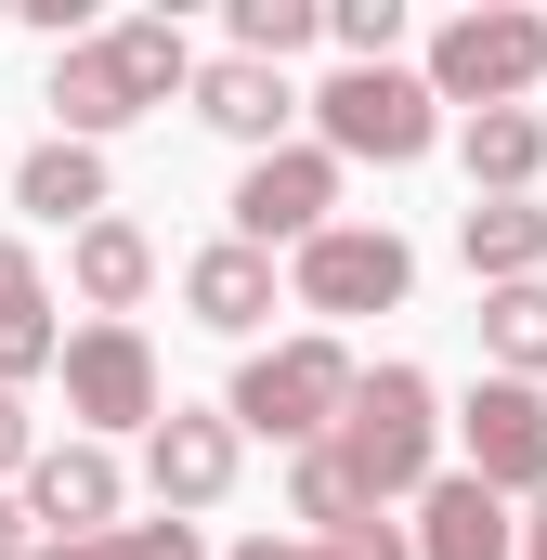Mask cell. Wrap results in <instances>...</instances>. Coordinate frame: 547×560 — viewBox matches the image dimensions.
<instances>
[{"label":"cell","instance_id":"1","mask_svg":"<svg viewBox=\"0 0 547 560\" xmlns=\"http://www.w3.org/2000/svg\"><path fill=\"white\" fill-rule=\"evenodd\" d=\"M170 92H196V39H183L170 13H131V26H105V39H66L39 105H53L66 143H105V131H131L143 105H170Z\"/></svg>","mask_w":547,"mask_h":560},{"label":"cell","instance_id":"2","mask_svg":"<svg viewBox=\"0 0 547 560\" xmlns=\"http://www.w3.org/2000/svg\"><path fill=\"white\" fill-rule=\"evenodd\" d=\"M352 392H365V365H352L339 339H274V352H248V365H235L222 418L261 430V443H287V456H313V443H339Z\"/></svg>","mask_w":547,"mask_h":560},{"label":"cell","instance_id":"3","mask_svg":"<svg viewBox=\"0 0 547 560\" xmlns=\"http://www.w3.org/2000/svg\"><path fill=\"white\" fill-rule=\"evenodd\" d=\"M339 456H352V482H365L379 509H392V495H430V482H443V469H430V456H443V392H430L417 365H379V378L352 392V418H339Z\"/></svg>","mask_w":547,"mask_h":560},{"label":"cell","instance_id":"4","mask_svg":"<svg viewBox=\"0 0 547 560\" xmlns=\"http://www.w3.org/2000/svg\"><path fill=\"white\" fill-rule=\"evenodd\" d=\"M535 79H547V13H522V0H482V13H443V26H430V92H443V105L496 118V105H522Z\"/></svg>","mask_w":547,"mask_h":560},{"label":"cell","instance_id":"5","mask_svg":"<svg viewBox=\"0 0 547 560\" xmlns=\"http://www.w3.org/2000/svg\"><path fill=\"white\" fill-rule=\"evenodd\" d=\"M443 92L430 79H405V66H339L326 92H313V118H326V156H379V170H417L430 156V118Z\"/></svg>","mask_w":547,"mask_h":560},{"label":"cell","instance_id":"6","mask_svg":"<svg viewBox=\"0 0 547 560\" xmlns=\"http://www.w3.org/2000/svg\"><path fill=\"white\" fill-rule=\"evenodd\" d=\"M66 418L92 430H156L170 418V378H156V339L143 326H66Z\"/></svg>","mask_w":547,"mask_h":560},{"label":"cell","instance_id":"7","mask_svg":"<svg viewBox=\"0 0 547 560\" xmlns=\"http://www.w3.org/2000/svg\"><path fill=\"white\" fill-rule=\"evenodd\" d=\"M326 222H339V156H326V143L248 156V183H235V235H248V248H313Z\"/></svg>","mask_w":547,"mask_h":560},{"label":"cell","instance_id":"8","mask_svg":"<svg viewBox=\"0 0 547 560\" xmlns=\"http://www.w3.org/2000/svg\"><path fill=\"white\" fill-rule=\"evenodd\" d=\"M405 287H417V248L392 222H326L300 248V313H392Z\"/></svg>","mask_w":547,"mask_h":560},{"label":"cell","instance_id":"9","mask_svg":"<svg viewBox=\"0 0 547 560\" xmlns=\"http://www.w3.org/2000/svg\"><path fill=\"white\" fill-rule=\"evenodd\" d=\"M456 443H469V482H496V495H547V392H535V378H469Z\"/></svg>","mask_w":547,"mask_h":560},{"label":"cell","instance_id":"10","mask_svg":"<svg viewBox=\"0 0 547 560\" xmlns=\"http://www.w3.org/2000/svg\"><path fill=\"white\" fill-rule=\"evenodd\" d=\"M235 456H248V430L209 418V405H170V418L143 430V482H156V509H170V522L222 509V495H235Z\"/></svg>","mask_w":547,"mask_h":560},{"label":"cell","instance_id":"11","mask_svg":"<svg viewBox=\"0 0 547 560\" xmlns=\"http://www.w3.org/2000/svg\"><path fill=\"white\" fill-rule=\"evenodd\" d=\"M118 456L105 443H39V469H26V509L53 522V548H79V535H118Z\"/></svg>","mask_w":547,"mask_h":560},{"label":"cell","instance_id":"12","mask_svg":"<svg viewBox=\"0 0 547 560\" xmlns=\"http://www.w3.org/2000/svg\"><path fill=\"white\" fill-rule=\"evenodd\" d=\"M417 560H522L509 495H496V482H469V469H443V482L417 495Z\"/></svg>","mask_w":547,"mask_h":560},{"label":"cell","instance_id":"13","mask_svg":"<svg viewBox=\"0 0 547 560\" xmlns=\"http://www.w3.org/2000/svg\"><path fill=\"white\" fill-rule=\"evenodd\" d=\"M196 118H209V131H235L248 156H274V143H287V118H300V92H287V66L209 52V66H196Z\"/></svg>","mask_w":547,"mask_h":560},{"label":"cell","instance_id":"14","mask_svg":"<svg viewBox=\"0 0 547 560\" xmlns=\"http://www.w3.org/2000/svg\"><path fill=\"white\" fill-rule=\"evenodd\" d=\"M66 365V326H53V287L26 261V235H0V392H26V378H53Z\"/></svg>","mask_w":547,"mask_h":560},{"label":"cell","instance_id":"15","mask_svg":"<svg viewBox=\"0 0 547 560\" xmlns=\"http://www.w3.org/2000/svg\"><path fill=\"white\" fill-rule=\"evenodd\" d=\"M183 313H196V326H222V339H248V326L274 313V248H248V235L196 248V261H183Z\"/></svg>","mask_w":547,"mask_h":560},{"label":"cell","instance_id":"16","mask_svg":"<svg viewBox=\"0 0 547 560\" xmlns=\"http://www.w3.org/2000/svg\"><path fill=\"white\" fill-rule=\"evenodd\" d=\"M13 209L53 222V235H92V222H105V143H66V131H53L26 170H13Z\"/></svg>","mask_w":547,"mask_h":560},{"label":"cell","instance_id":"17","mask_svg":"<svg viewBox=\"0 0 547 560\" xmlns=\"http://www.w3.org/2000/svg\"><path fill=\"white\" fill-rule=\"evenodd\" d=\"M456 248H469L482 287H547V209H535V196H469Z\"/></svg>","mask_w":547,"mask_h":560},{"label":"cell","instance_id":"18","mask_svg":"<svg viewBox=\"0 0 547 560\" xmlns=\"http://www.w3.org/2000/svg\"><path fill=\"white\" fill-rule=\"evenodd\" d=\"M66 275H79V300H92V326H131V300L156 287V248H143V222H92V235H66Z\"/></svg>","mask_w":547,"mask_h":560},{"label":"cell","instance_id":"19","mask_svg":"<svg viewBox=\"0 0 547 560\" xmlns=\"http://www.w3.org/2000/svg\"><path fill=\"white\" fill-rule=\"evenodd\" d=\"M456 156H469V196H535L547 118H535V105H496V118H469V131H456Z\"/></svg>","mask_w":547,"mask_h":560},{"label":"cell","instance_id":"20","mask_svg":"<svg viewBox=\"0 0 547 560\" xmlns=\"http://www.w3.org/2000/svg\"><path fill=\"white\" fill-rule=\"evenodd\" d=\"M482 352H496V378L547 392V287H482Z\"/></svg>","mask_w":547,"mask_h":560},{"label":"cell","instance_id":"21","mask_svg":"<svg viewBox=\"0 0 547 560\" xmlns=\"http://www.w3.org/2000/svg\"><path fill=\"white\" fill-rule=\"evenodd\" d=\"M287 509H300V522H313V548H326V535H352V522H365L379 495L352 482V456H339V443H313V456L287 469Z\"/></svg>","mask_w":547,"mask_h":560},{"label":"cell","instance_id":"22","mask_svg":"<svg viewBox=\"0 0 547 560\" xmlns=\"http://www.w3.org/2000/svg\"><path fill=\"white\" fill-rule=\"evenodd\" d=\"M326 39V0H235V52L248 66H287V52H313Z\"/></svg>","mask_w":547,"mask_h":560},{"label":"cell","instance_id":"23","mask_svg":"<svg viewBox=\"0 0 547 560\" xmlns=\"http://www.w3.org/2000/svg\"><path fill=\"white\" fill-rule=\"evenodd\" d=\"M39 560H209L196 522H118V535H79V548H39Z\"/></svg>","mask_w":547,"mask_h":560},{"label":"cell","instance_id":"24","mask_svg":"<svg viewBox=\"0 0 547 560\" xmlns=\"http://www.w3.org/2000/svg\"><path fill=\"white\" fill-rule=\"evenodd\" d=\"M326 39H339V66H392L405 0H326Z\"/></svg>","mask_w":547,"mask_h":560},{"label":"cell","instance_id":"25","mask_svg":"<svg viewBox=\"0 0 547 560\" xmlns=\"http://www.w3.org/2000/svg\"><path fill=\"white\" fill-rule=\"evenodd\" d=\"M39 469V430H26V392H0V482Z\"/></svg>","mask_w":547,"mask_h":560},{"label":"cell","instance_id":"26","mask_svg":"<svg viewBox=\"0 0 547 560\" xmlns=\"http://www.w3.org/2000/svg\"><path fill=\"white\" fill-rule=\"evenodd\" d=\"M39 548H53V535H39V509H26V495L0 482V560H39Z\"/></svg>","mask_w":547,"mask_h":560},{"label":"cell","instance_id":"27","mask_svg":"<svg viewBox=\"0 0 547 560\" xmlns=\"http://www.w3.org/2000/svg\"><path fill=\"white\" fill-rule=\"evenodd\" d=\"M222 560H339V548H287V535H248V548H222Z\"/></svg>","mask_w":547,"mask_h":560},{"label":"cell","instance_id":"28","mask_svg":"<svg viewBox=\"0 0 547 560\" xmlns=\"http://www.w3.org/2000/svg\"><path fill=\"white\" fill-rule=\"evenodd\" d=\"M522 560H547V509H535V522H522Z\"/></svg>","mask_w":547,"mask_h":560}]
</instances>
